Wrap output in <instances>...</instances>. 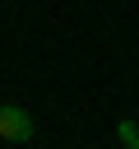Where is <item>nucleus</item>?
Returning <instances> with one entry per match:
<instances>
[{"instance_id": "obj_1", "label": "nucleus", "mask_w": 139, "mask_h": 149, "mask_svg": "<svg viewBox=\"0 0 139 149\" xmlns=\"http://www.w3.org/2000/svg\"><path fill=\"white\" fill-rule=\"evenodd\" d=\"M32 130H37V121L28 116V107H19V102H5L0 107V140L5 144H28Z\"/></svg>"}, {"instance_id": "obj_2", "label": "nucleus", "mask_w": 139, "mask_h": 149, "mask_svg": "<svg viewBox=\"0 0 139 149\" xmlns=\"http://www.w3.org/2000/svg\"><path fill=\"white\" fill-rule=\"evenodd\" d=\"M116 144L139 149V121H120V126H116Z\"/></svg>"}]
</instances>
